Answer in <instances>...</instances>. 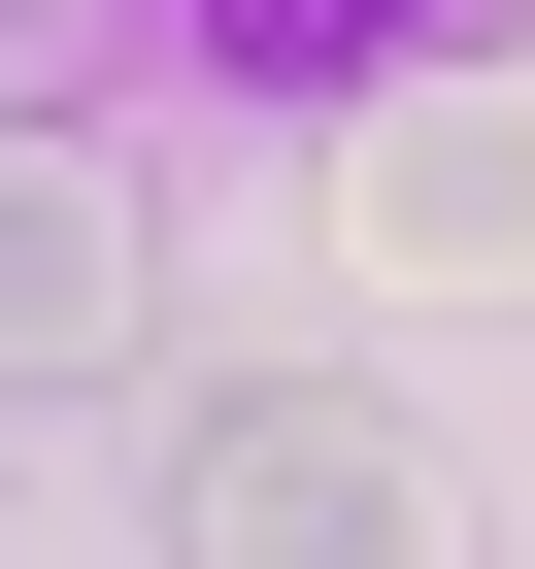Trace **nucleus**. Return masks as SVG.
<instances>
[{"mask_svg":"<svg viewBox=\"0 0 535 569\" xmlns=\"http://www.w3.org/2000/svg\"><path fill=\"white\" fill-rule=\"evenodd\" d=\"M0 134H68V34H34V0H0Z\"/></svg>","mask_w":535,"mask_h":569,"instance_id":"nucleus-5","label":"nucleus"},{"mask_svg":"<svg viewBox=\"0 0 535 569\" xmlns=\"http://www.w3.org/2000/svg\"><path fill=\"white\" fill-rule=\"evenodd\" d=\"M168 569H468V469L369 369H201L168 402Z\"/></svg>","mask_w":535,"mask_h":569,"instance_id":"nucleus-1","label":"nucleus"},{"mask_svg":"<svg viewBox=\"0 0 535 569\" xmlns=\"http://www.w3.org/2000/svg\"><path fill=\"white\" fill-rule=\"evenodd\" d=\"M68 68H134V101H268V134H369L402 68H468L502 0H34Z\"/></svg>","mask_w":535,"mask_h":569,"instance_id":"nucleus-2","label":"nucleus"},{"mask_svg":"<svg viewBox=\"0 0 535 569\" xmlns=\"http://www.w3.org/2000/svg\"><path fill=\"white\" fill-rule=\"evenodd\" d=\"M335 234L369 268H435V302H468V268H535V68L468 34V68H402L369 134H335Z\"/></svg>","mask_w":535,"mask_h":569,"instance_id":"nucleus-3","label":"nucleus"},{"mask_svg":"<svg viewBox=\"0 0 535 569\" xmlns=\"http://www.w3.org/2000/svg\"><path fill=\"white\" fill-rule=\"evenodd\" d=\"M134 369V201L68 134H0V402H101Z\"/></svg>","mask_w":535,"mask_h":569,"instance_id":"nucleus-4","label":"nucleus"}]
</instances>
